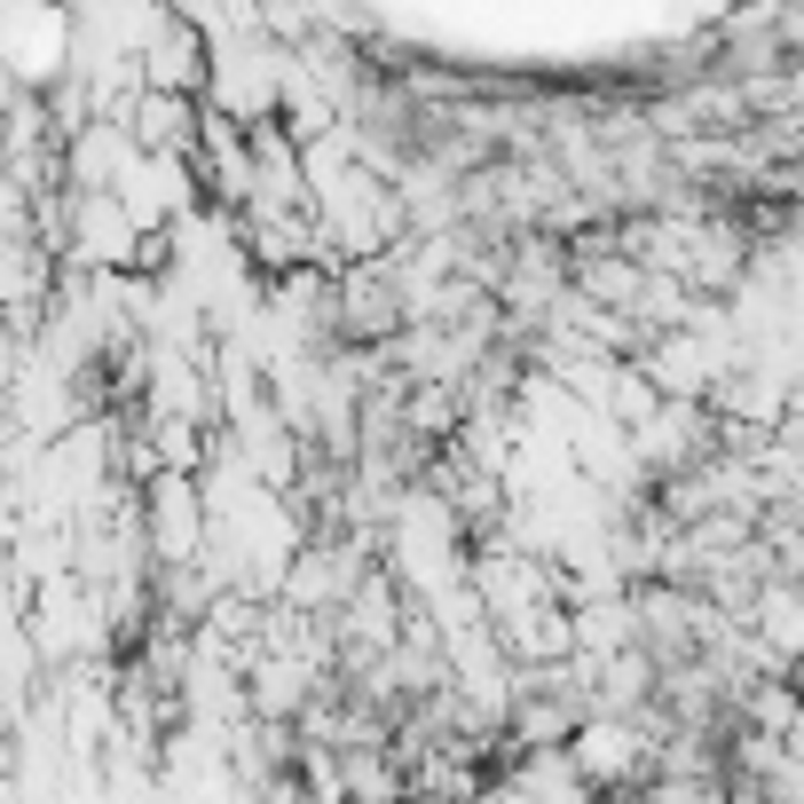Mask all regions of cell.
<instances>
[{
  "instance_id": "cell-1",
  "label": "cell",
  "mask_w": 804,
  "mask_h": 804,
  "mask_svg": "<svg viewBox=\"0 0 804 804\" xmlns=\"http://www.w3.org/2000/svg\"><path fill=\"white\" fill-rule=\"evenodd\" d=\"M134 63H143V87H174V95H206V72H214V48L182 9L174 16H150L143 40H134Z\"/></svg>"
}]
</instances>
